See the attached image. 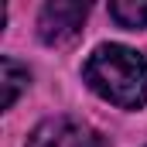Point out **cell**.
Wrapping results in <instances>:
<instances>
[{
  "mask_svg": "<svg viewBox=\"0 0 147 147\" xmlns=\"http://www.w3.org/2000/svg\"><path fill=\"white\" fill-rule=\"evenodd\" d=\"M86 86L120 110H140L147 103V58L137 48L127 45H99L86 65H82Z\"/></svg>",
  "mask_w": 147,
  "mask_h": 147,
  "instance_id": "1",
  "label": "cell"
},
{
  "mask_svg": "<svg viewBox=\"0 0 147 147\" xmlns=\"http://www.w3.org/2000/svg\"><path fill=\"white\" fill-rule=\"evenodd\" d=\"M110 17L120 28H147V0H113L110 3Z\"/></svg>",
  "mask_w": 147,
  "mask_h": 147,
  "instance_id": "5",
  "label": "cell"
},
{
  "mask_svg": "<svg viewBox=\"0 0 147 147\" xmlns=\"http://www.w3.org/2000/svg\"><path fill=\"white\" fill-rule=\"evenodd\" d=\"M28 147H99V140L92 130L79 127L69 116H51V120H41L31 130Z\"/></svg>",
  "mask_w": 147,
  "mask_h": 147,
  "instance_id": "3",
  "label": "cell"
},
{
  "mask_svg": "<svg viewBox=\"0 0 147 147\" xmlns=\"http://www.w3.org/2000/svg\"><path fill=\"white\" fill-rule=\"evenodd\" d=\"M31 86V72L28 65H21L17 58H0V89H3V99H0V110H14L17 96Z\"/></svg>",
  "mask_w": 147,
  "mask_h": 147,
  "instance_id": "4",
  "label": "cell"
},
{
  "mask_svg": "<svg viewBox=\"0 0 147 147\" xmlns=\"http://www.w3.org/2000/svg\"><path fill=\"white\" fill-rule=\"evenodd\" d=\"M89 17V7L79 0H51L41 7L38 14V38L51 48L72 45L75 38L82 34V24Z\"/></svg>",
  "mask_w": 147,
  "mask_h": 147,
  "instance_id": "2",
  "label": "cell"
}]
</instances>
